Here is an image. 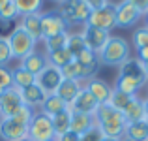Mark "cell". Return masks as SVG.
Listing matches in <instances>:
<instances>
[{"label": "cell", "mask_w": 148, "mask_h": 141, "mask_svg": "<svg viewBox=\"0 0 148 141\" xmlns=\"http://www.w3.org/2000/svg\"><path fill=\"white\" fill-rule=\"evenodd\" d=\"M127 58H130V44L120 36H111L99 53L101 66H111V68H120Z\"/></svg>", "instance_id": "obj_3"}, {"label": "cell", "mask_w": 148, "mask_h": 141, "mask_svg": "<svg viewBox=\"0 0 148 141\" xmlns=\"http://www.w3.org/2000/svg\"><path fill=\"white\" fill-rule=\"evenodd\" d=\"M47 55V64L54 66V68L62 70L66 64H69V62L73 60V57L68 53V49H60V51H53V53H45Z\"/></svg>", "instance_id": "obj_30"}, {"label": "cell", "mask_w": 148, "mask_h": 141, "mask_svg": "<svg viewBox=\"0 0 148 141\" xmlns=\"http://www.w3.org/2000/svg\"><path fill=\"white\" fill-rule=\"evenodd\" d=\"M51 2H56V4H60V2H62V0H51Z\"/></svg>", "instance_id": "obj_46"}, {"label": "cell", "mask_w": 148, "mask_h": 141, "mask_svg": "<svg viewBox=\"0 0 148 141\" xmlns=\"http://www.w3.org/2000/svg\"><path fill=\"white\" fill-rule=\"evenodd\" d=\"M146 122H148V120H146Z\"/></svg>", "instance_id": "obj_49"}, {"label": "cell", "mask_w": 148, "mask_h": 141, "mask_svg": "<svg viewBox=\"0 0 148 141\" xmlns=\"http://www.w3.org/2000/svg\"><path fill=\"white\" fill-rule=\"evenodd\" d=\"M68 36H69V32H62V34H56V36H53V38H47V40H43V41H45V49H47V53L66 49Z\"/></svg>", "instance_id": "obj_31"}, {"label": "cell", "mask_w": 148, "mask_h": 141, "mask_svg": "<svg viewBox=\"0 0 148 141\" xmlns=\"http://www.w3.org/2000/svg\"><path fill=\"white\" fill-rule=\"evenodd\" d=\"M62 81H64L62 70L54 68V66H51V64H47L43 70H41V73L36 75V85L41 88V92H43L45 96L56 94V88L60 87Z\"/></svg>", "instance_id": "obj_8"}, {"label": "cell", "mask_w": 148, "mask_h": 141, "mask_svg": "<svg viewBox=\"0 0 148 141\" xmlns=\"http://www.w3.org/2000/svg\"><path fill=\"white\" fill-rule=\"evenodd\" d=\"M145 119L148 120V98L145 100Z\"/></svg>", "instance_id": "obj_41"}, {"label": "cell", "mask_w": 148, "mask_h": 141, "mask_svg": "<svg viewBox=\"0 0 148 141\" xmlns=\"http://www.w3.org/2000/svg\"><path fill=\"white\" fill-rule=\"evenodd\" d=\"M101 141H124V139H118V138H105V135H103V139H101Z\"/></svg>", "instance_id": "obj_42"}, {"label": "cell", "mask_w": 148, "mask_h": 141, "mask_svg": "<svg viewBox=\"0 0 148 141\" xmlns=\"http://www.w3.org/2000/svg\"><path fill=\"white\" fill-rule=\"evenodd\" d=\"M28 138L32 141H54L56 139L51 117L43 115L41 111L34 113L32 120L28 124Z\"/></svg>", "instance_id": "obj_6"}, {"label": "cell", "mask_w": 148, "mask_h": 141, "mask_svg": "<svg viewBox=\"0 0 148 141\" xmlns=\"http://www.w3.org/2000/svg\"><path fill=\"white\" fill-rule=\"evenodd\" d=\"M51 120H53V128H54V134L56 135L71 130V111H69V107L66 111L58 113V115L51 117Z\"/></svg>", "instance_id": "obj_27"}, {"label": "cell", "mask_w": 148, "mask_h": 141, "mask_svg": "<svg viewBox=\"0 0 148 141\" xmlns=\"http://www.w3.org/2000/svg\"><path fill=\"white\" fill-rule=\"evenodd\" d=\"M143 66H145V72H146V77H148V62H143Z\"/></svg>", "instance_id": "obj_44"}, {"label": "cell", "mask_w": 148, "mask_h": 141, "mask_svg": "<svg viewBox=\"0 0 148 141\" xmlns=\"http://www.w3.org/2000/svg\"><path fill=\"white\" fill-rule=\"evenodd\" d=\"M86 25H88V26H96V28H101V30H107V32H111V30L116 26V6L109 2L107 6L101 8V10H94V11H90Z\"/></svg>", "instance_id": "obj_7"}, {"label": "cell", "mask_w": 148, "mask_h": 141, "mask_svg": "<svg viewBox=\"0 0 148 141\" xmlns=\"http://www.w3.org/2000/svg\"><path fill=\"white\" fill-rule=\"evenodd\" d=\"M19 66H21L23 70H26L28 73H32V75H38V73H41V70L47 66V55L34 51L28 57L23 58V60L19 62Z\"/></svg>", "instance_id": "obj_17"}, {"label": "cell", "mask_w": 148, "mask_h": 141, "mask_svg": "<svg viewBox=\"0 0 148 141\" xmlns=\"http://www.w3.org/2000/svg\"><path fill=\"white\" fill-rule=\"evenodd\" d=\"M62 32H68V23L62 19L58 11L41 13V40H47Z\"/></svg>", "instance_id": "obj_10"}, {"label": "cell", "mask_w": 148, "mask_h": 141, "mask_svg": "<svg viewBox=\"0 0 148 141\" xmlns=\"http://www.w3.org/2000/svg\"><path fill=\"white\" fill-rule=\"evenodd\" d=\"M94 119H96V126L101 130V134L105 138L124 139V130H126L127 124L126 119H124V113L116 111L109 104H99L94 113Z\"/></svg>", "instance_id": "obj_2"}, {"label": "cell", "mask_w": 148, "mask_h": 141, "mask_svg": "<svg viewBox=\"0 0 148 141\" xmlns=\"http://www.w3.org/2000/svg\"><path fill=\"white\" fill-rule=\"evenodd\" d=\"M75 60L79 62V64L83 66V70H84V83L90 81L92 77H98V72L101 68L98 53H94V51H90V49H84L79 57H75Z\"/></svg>", "instance_id": "obj_15"}, {"label": "cell", "mask_w": 148, "mask_h": 141, "mask_svg": "<svg viewBox=\"0 0 148 141\" xmlns=\"http://www.w3.org/2000/svg\"><path fill=\"white\" fill-rule=\"evenodd\" d=\"M84 4L90 8V11H94V10H101V8H105L109 4V0H84Z\"/></svg>", "instance_id": "obj_38"}, {"label": "cell", "mask_w": 148, "mask_h": 141, "mask_svg": "<svg viewBox=\"0 0 148 141\" xmlns=\"http://www.w3.org/2000/svg\"><path fill=\"white\" fill-rule=\"evenodd\" d=\"M131 100H133V96H131V94H126V92H122V91H118V88L112 87L111 96H109V102H107V104L111 105V107H114L116 111L124 113V109L130 105Z\"/></svg>", "instance_id": "obj_26"}, {"label": "cell", "mask_w": 148, "mask_h": 141, "mask_svg": "<svg viewBox=\"0 0 148 141\" xmlns=\"http://www.w3.org/2000/svg\"><path fill=\"white\" fill-rule=\"evenodd\" d=\"M124 119L126 122H139V120H146L145 119V100L139 96H133V100L130 102L126 109H124Z\"/></svg>", "instance_id": "obj_21"}, {"label": "cell", "mask_w": 148, "mask_h": 141, "mask_svg": "<svg viewBox=\"0 0 148 141\" xmlns=\"http://www.w3.org/2000/svg\"><path fill=\"white\" fill-rule=\"evenodd\" d=\"M11 83H13L15 88H26L30 87V85L36 83V75H32V73H28L26 70H23L21 66H17V68L11 70Z\"/></svg>", "instance_id": "obj_25"}, {"label": "cell", "mask_w": 148, "mask_h": 141, "mask_svg": "<svg viewBox=\"0 0 148 141\" xmlns=\"http://www.w3.org/2000/svg\"><path fill=\"white\" fill-rule=\"evenodd\" d=\"M145 26H148V13L145 15Z\"/></svg>", "instance_id": "obj_45"}, {"label": "cell", "mask_w": 148, "mask_h": 141, "mask_svg": "<svg viewBox=\"0 0 148 141\" xmlns=\"http://www.w3.org/2000/svg\"><path fill=\"white\" fill-rule=\"evenodd\" d=\"M54 141H81V135L69 130V132H64V134L56 135V139H54Z\"/></svg>", "instance_id": "obj_37"}, {"label": "cell", "mask_w": 148, "mask_h": 141, "mask_svg": "<svg viewBox=\"0 0 148 141\" xmlns=\"http://www.w3.org/2000/svg\"><path fill=\"white\" fill-rule=\"evenodd\" d=\"M17 17H21V15H19L17 8H15L13 0H11V2H8L6 6L0 10V23H2V25H10V23L15 21Z\"/></svg>", "instance_id": "obj_33"}, {"label": "cell", "mask_w": 148, "mask_h": 141, "mask_svg": "<svg viewBox=\"0 0 148 141\" xmlns=\"http://www.w3.org/2000/svg\"><path fill=\"white\" fill-rule=\"evenodd\" d=\"M98 105L99 104L96 102V98L92 96V94L84 88V85H83V88L79 91V94L75 96V100H73L68 107H69L71 113H86V115H94L96 109H98Z\"/></svg>", "instance_id": "obj_14"}, {"label": "cell", "mask_w": 148, "mask_h": 141, "mask_svg": "<svg viewBox=\"0 0 148 141\" xmlns=\"http://www.w3.org/2000/svg\"><path fill=\"white\" fill-rule=\"evenodd\" d=\"M66 49H68V53L71 55L73 58L79 57V55L86 49V44H84V40H83V34H81V32H71V34H69V36H68V44H66Z\"/></svg>", "instance_id": "obj_29"}, {"label": "cell", "mask_w": 148, "mask_h": 141, "mask_svg": "<svg viewBox=\"0 0 148 141\" xmlns=\"http://www.w3.org/2000/svg\"><path fill=\"white\" fill-rule=\"evenodd\" d=\"M137 58H139L141 62H148V47L137 49Z\"/></svg>", "instance_id": "obj_40"}, {"label": "cell", "mask_w": 148, "mask_h": 141, "mask_svg": "<svg viewBox=\"0 0 148 141\" xmlns=\"http://www.w3.org/2000/svg\"><path fill=\"white\" fill-rule=\"evenodd\" d=\"M84 88L96 98L98 104H107L109 96H111V91H112V87L105 79H101V77H92L90 81L84 83Z\"/></svg>", "instance_id": "obj_16"}, {"label": "cell", "mask_w": 148, "mask_h": 141, "mask_svg": "<svg viewBox=\"0 0 148 141\" xmlns=\"http://www.w3.org/2000/svg\"><path fill=\"white\" fill-rule=\"evenodd\" d=\"M21 141H32V139H30V138H25V139H21Z\"/></svg>", "instance_id": "obj_47"}, {"label": "cell", "mask_w": 148, "mask_h": 141, "mask_svg": "<svg viewBox=\"0 0 148 141\" xmlns=\"http://www.w3.org/2000/svg\"><path fill=\"white\" fill-rule=\"evenodd\" d=\"M19 15H32V13H41L43 0H13Z\"/></svg>", "instance_id": "obj_28"}, {"label": "cell", "mask_w": 148, "mask_h": 141, "mask_svg": "<svg viewBox=\"0 0 148 141\" xmlns=\"http://www.w3.org/2000/svg\"><path fill=\"white\" fill-rule=\"evenodd\" d=\"M124 141H148V122L146 120H139V122L126 124Z\"/></svg>", "instance_id": "obj_19"}, {"label": "cell", "mask_w": 148, "mask_h": 141, "mask_svg": "<svg viewBox=\"0 0 148 141\" xmlns=\"http://www.w3.org/2000/svg\"><path fill=\"white\" fill-rule=\"evenodd\" d=\"M66 109H68V104H66L64 100H60L56 94H49V96H45L40 111L47 117H54V115H58V113L66 111Z\"/></svg>", "instance_id": "obj_23"}, {"label": "cell", "mask_w": 148, "mask_h": 141, "mask_svg": "<svg viewBox=\"0 0 148 141\" xmlns=\"http://www.w3.org/2000/svg\"><path fill=\"white\" fill-rule=\"evenodd\" d=\"M148 83V77L145 72V66L139 60L137 57L127 58L122 66L118 68V75L114 81V88L131 94V96H137V92Z\"/></svg>", "instance_id": "obj_1"}, {"label": "cell", "mask_w": 148, "mask_h": 141, "mask_svg": "<svg viewBox=\"0 0 148 141\" xmlns=\"http://www.w3.org/2000/svg\"><path fill=\"white\" fill-rule=\"evenodd\" d=\"M58 13L68 23V26L86 25L88 15H90V8L84 4V0H62L58 4Z\"/></svg>", "instance_id": "obj_4"}, {"label": "cell", "mask_w": 148, "mask_h": 141, "mask_svg": "<svg viewBox=\"0 0 148 141\" xmlns=\"http://www.w3.org/2000/svg\"><path fill=\"white\" fill-rule=\"evenodd\" d=\"M131 4L141 11V15H146L148 13V0H131Z\"/></svg>", "instance_id": "obj_39"}, {"label": "cell", "mask_w": 148, "mask_h": 141, "mask_svg": "<svg viewBox=\"0 0 148 141\" xmlns=\"http://www.w3.org/2000/svg\"><path fill=\"white\" fill-rule=\"evenodd\" d=\"M81 88H83V83H79V81H75V79H64L60 83V87L56 88V96L69 105L75 100V96L79 94Z\"/></svg>", "instance_id": "obj_20"}, {"label": "cell", "mask_w": 148, "mask_h": 141, "mask_svg": "<svg viewBox=\"0 0 148 141\" xmlns=\"http://www.w3.org/2000/svg\"><path fill=\"white\" fill-rule=\"evenodd\" d=\"M21 96H23V104H25L26 107H30L32 111H40L41 104H43V100H45V94L41 92V88L38 87L36 83L26 87V88H21Z\"/></svg>", "instance_id": "obj_18"}, {"label": "cell", "mask_w": 148, "mask_h": 141, "mask_svg": "<svg viewBox=\"0 0 148 141\" xmlns=\"http://www.w3.org/2000/svg\"><path fill=\"white\" fill-rule=\"evenodd\" d=\"M92 126H96L94 115H86V113H71V132L83 135L88 132Z\"/></svg>", "instance_id": "obj_24"}, {"label": "cell", "mask_w": 148, "mask_h": 141, "mask_svg": "<svg viewBox=\"0 0 148 141\" xmlns=\"http://www.w3.org/2000/svg\"><path fill=\"white\" fill-rule=\"evenodd\" d=\"M8 44H10V49H11L13 58L23 60L25 57H28L30 53H34V51H36V44H38V41L34 40V38L30 36L25 28L15 26L13 32L8 36Z\"/></svg>", "instance_id": "obj_5"}, {"label": "cell", "mask_w": 148, "mask_h": 141, "mask_svg": "<svg viewBox=\"0 0 148 141\" xmlns=\"http://www.w3.org/2000/svg\"><path fill=\"white\" fill-rule=\"evenodd\" d=\"M23 104V96L21 91L15 87H10L2 92L0 96V119H6V117H13L15 113L19 111V107Z\"/></svg>", "instance_id": "obj_12"}, {"label": "cell", "mask_w": 148, "mask_h": 141, "mask_svg": "<svg viewBox=\"0 0 148 141\" xmlns=\"http://www.w3.org/2000/svg\"><path fill=\"white\" fill-rule=\"evenodd\" d=\"M83 40L84 44H86V49L94 51V53H101V49L105 47V44L109 41V38H111V34L107 32V30H101V28H96V26H88L84 25L83 28Z\"/></svg>", "instance_id": "obj_13"}, {"label": "cell", "mask_w": 148, "mask_h": 141, "mask_svg": "<svg viewBox=\"0 0 148 141\" xmlns=\"http://www.w3.org/2000/svg\"><path fill=\"white\" fill-rule=\"evenodd\" d=\"M146 94H148V83H146Z\"/></svg>", "instance_id": "obj_48"}, {"label": "cell", "mask_w": 148, "mask_h": 141, "mask_svg": "<svg viewBox=\"0 0 148 141\" xmlns=\"http://www.w3.org/2000/svg\"><path fill=\"white\" fill-rule=\"evenodd\" d=\"M141 11L131 4V0H120L116 4V26L118 28H131L139 23Z\"/></svg>", "instance_id": "obj_11"}, {"label": "cell", "mask_w": 148, "mask_h": 141, "mask_svg": "<svg viewBox=\"0 0 148 141\" xmlns=\"http://www.w3.org/2000/svg\"><path fill=\"white\" fill-rule=\"evenodd\" d=\"M8 2H11V0H0V10H2V8H4V6H6V4H8Z\"/></svg>", "instance_id": "obj_43"}, {"label": "cell", "mask_w": 148, "mask_h": 141, "mask_svg": "<svg viewBox=\"0 0 148 141\" xmlns=\"http://www.w3.org/2000/svg\"><path fill=\"white\" fill-rule=\"evenodd\" d=\"M21 28H25L36 41L41 40V13H32V15H23L21 17Z\"/></svg>", "instance_id": "obj_22"}, {"label": "cell", "mask_w": 148, "mask_h": 141, "mask_svg": "<svg viewBox=\"0 0 148 141\" xmlns=\"http://www.w3.org/2000/svg\"><path fill=\"white\" fill-rule=\"evenodd\" d=\"M101 139H103V134H101V130L98 126H92L88 132H84L81 135V141H101Z\"/></svg>", "instance_id": "obj_36"}, {"label": "cell", "mask_w": 148, "mask_h": 141, "mask_svg": "<svg viewBox=\"0 0 148 141\" xmlns=\"http://www.w3.org/2000/svg\"><path fill=\"white\" fill-rule=\"evenodd\" d=\"M11 60H13V55H11L8 38L0 36V66H2V68H8Z\"/></svg>", "instance_id": "obj_34"}, {"label": "cell", "mask_w": 148, "mask_h": 141, "mask_svg": "<svg viewBox=\"0 0 148 141\" xmlns=\"http://www.w3.org/2000/svg\"><path fill=\"white\" fill-rule=\"evenodd\" d=\"M28 138V124L19 122L13 117L0 119V139L4 141H21Z\"/></svg>", "instance_id": "obj_9"}, {"label": "cell", "mask_w": 148, "mask_h": 141, "mask_svg": "<svg viewBox=\"0 0 148 141\" xmlns=\"http://www.w3.org/2000/svg\"><path fill=\"white\" fill-rule=\"evenodd\" d=\"M131 44H133L135 49L148 47V26H139V28L133 30V34H131Z\"/></svg>", "instance_id": "obj_32"}, {"label": "cell", "mask_w": 148, "mask_h": 141, "mask_svg": "<svg viewBox=\"0 0 148 141\" xmlns=\"http://www.w3.org/2000/svg\"><path fill=\"white\" fill-rule=\"evenodd\" d=\"M10 87H13V83H11V70L0 66V88L6 91V88H10Z\"/></svg>", "instance_id": "obj_35"}]
</instances>
